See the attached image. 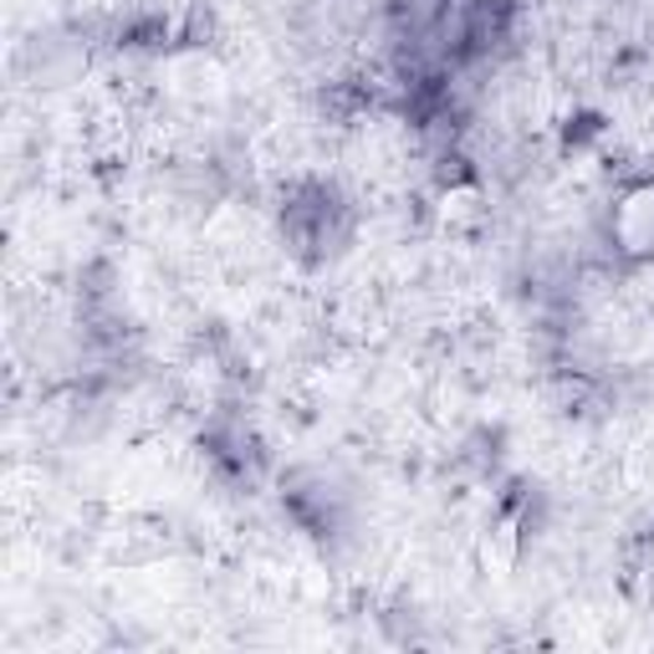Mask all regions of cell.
Returning <instances> with one entry per match:
<instances>
[{
	"label": "cell",
	"instance_id": "2",
	"mask_svg": "<svg viewBox=\"0 0 654 654\" xmlns=\"http://www.w3.org/2000/svg\"><path fill=\"white\" fill-rule=\"evenodd\" d=\"M481 205V190L476 184H461V190H446V215L450 221H471Z\"/></svg>",
	"mask_w": 654,
	"mask_h": 654
},
{
	"label": "cell",
	"instance_id": "1",
	"mask_svg": "<svg viewBox=\"0 0 654 654\" xmlns=\"http://www.w3.org/2000/svg\"><path fill=\"white\" fill-rule=\"evenodd\" d=\"M613 240L629 261L654 256V179L624 190V200L613 205Z\"/></svg>",
	"mask_w": 654,
	"mask_h": 654
}]
</instances>
